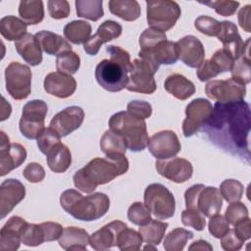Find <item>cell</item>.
Returning a JSON list of instances; mask_svg holds the SVG:
<instances>
[{"label":"cell","instance_id":"cell-27","mask_svg":"<svg viewBox=\"0 0 251 251\" xmlns=\"http://www.w3.org/2000/svg\"><path fill=\"white\" fill-rule=\"evenodd\" d=\"M89 234L83 228L67 226L59 237V245L64 250H85L89 244Z\"/></svg>","mask_w":251,"mask_h":251},{"label":"cell","instance_id":"cell-35","mask_svg":"<svg viewBox=\"0 0 251 251\" xmlns=\"http://www.w3.org/2000/svg\"><path fill=\"white\" fill-rule=\"evenodd\" d=\"M100 149L106 156H118L125 155L127 147L121 135L108 129L100 139Z\"/></svg>","mask_w":251,"mask_h":251},{"label":"cell","instance_id":"cell-50","mask_svg":"<svg viewBox=\"0 0 251 251\" xmlns=\"http://www.w3.org/2000/svg\"><path fill=\"white\" fill-rule=\"evenodd\" d=\"M181 222L184 226H191L198 231L203 230L206 226L205 217L200 212L191 209H185L182 211Z\"/></svg>","mask_w":251,"mask_h":251},{"label":"cell","instance_id":"cell-31","mask_svg":"<svg viewBox=\"0 0 251 251\" xmlns=\"http://www.w3.org/2000/svg\"><path fill=\"white\" fill-rule=\"evenodd\" d=\"M46 156L47 165L49 169L54 173H65L71 166V151L65 144L61 142L57 144Z\"/></svg>","mask_w":251,"mask_h":251},{"label":"cell","instance_id":"cell-21","mask_svg":"<svg viewBox=\"0 0 251 251\" xmlns=\"http://www.w3.org/2000/svg\"><path fill=\"white\" fill-rule=\"evenodd\" d=\"M122 31L123 27L119 23L107 20L99 25L97 32L83 44V49L88 55L95 56L102 44L119 37Z\"/></svg>","mask_w":251,"mask_h":251},{"label":"cell","instance_id":"cell-60","mask_svg":"<svg viewBox=\"0 0 251 251\" xmlns=\"http://www.w3.org/2000/svg\"><path fill=\"white\" fill-rule=\"evenodd\" d=\"M188 250H190V251L191 250H208V251H211V250H213V247L208 241L199 239V240H196V241L192 242V244L188 247Z\"/></svg>","mask_w":251,"mask_h":251},{"label":"cell","instance_id":"cell-61","mask_svg":"<svg viewBox=\"0 0 251 251\" xmlns=\"http://www.w3.org/2000/svg\"><path fill=\"white\" fill-rule=\"evenodd\" d=\"M2 111H1V121L6 120L7 118H9L12 108L11 105L6 101V99L4 97H2V105H1Z\"/></svg>","mask_w":251,"mask_h":251},{"label":"cell","instance_id":"cell-57","mask_svg":"<svg viewBox=\"0 0 251 251\" xmlns=\"http://www.w3.org/2000/svg\"><path fill=\"white\" fill-rule=\"evenodd\" d=\"M41 226L44 232L45 241H54L59 239L63 232V227L60 224L54 222L41 223Z\"/></svg>","mask_w":251,"mask_h":251},{"label":"cell","instance_id":"cell-43","mask_svg":"<svg viewBox=\"0 0 251 251\" xmlns=\"http://www.w3.org/2000/svg\"><path fill=\"white\" fill-rule=\"evenodd\" d=\"M219 190L222 197H224L226 202L232 203L240 201L244 192V187L239 180L228 178L221 183Z\"/></svg>","mask_w":251,"mask_h":251},{"label":"cell","instance_id":"cell-7","mask_svg":"<svg viewBox=\"0 0 251 251\" xmlns=\"http://www.w3.org/2000/svg\"><path fill=\"white\" fill-rule=\"evenodd\" d=\"M146 6L148 25L163 32L171 29L181 14L179 5L176 1L150 0L146 1Z\"/></svg>","mask_w":251,"mask_h":251},{"label":"cell","instance_id":"cell-16","mask_svg":"<svg viewBox=\"0 0 251 251\" xmlns=\"http://www.w3.org/2000/svg\"><path fill=\"white\" fill-rule=\"evenodd\" d=\"M155 165L159 175L176 183L187 181L193 174L191 163L183 158L173 157L165 160H157Z\"/></svg>","mask_w":251,"mask_h":251},{"label":"cell","instance_id":"cell-34","mask_svg":"<svg viewBox=\"0 0 251 251\" xmlns=\"http://www.w3.org/2000/svg\"><path fill=\"white\" fill-rule=\"evenodd\" d=\"M92 31L91 25L86 21L77 20L67 24L64 27L65 37L75 45L84 44L89 38Z\"/></svg>","mask_w":251,"mask_h":251},{"label":"cell","instance_id":"cell-42","mask_svg":"<svg viewBox=\"0 0 251 251\" xmlns=\"http://www.w3.org/2000/svg\"><path fill=\"white\" fill-rule=\"evenodd\" d=\"M167 40L166 33L158 29L148 27L139 36V46L141 52H150L161 42Z\"/></svg>","mask_w":251,"mask_h":251},{"label":"cell","instance_id":"cell-41","mask_svg":"<svg viewBox=\"0 0 251 251\" xmlns=\"http://www.w3.org/2000/svg\"><path fill=\"white\" fill-rule=\"evenodd\" d=\"M79 66L80 58L76 53L73 51H67L57 56L56 68L60 73L72 75L78 71Z\"/></svg>","mask_w":251,"mask_h":251},{"label":"cell","instance_id":"cell-11","mask_svg":"<svg viewBox=\"0 0 251 251\" xmlns=\"http://www.w3.org/2000/svg\"><path fill=\"white\" fill-rule=\"evenodd\" d=\"M32 74L28 66L19 62L10 63L5 69L6 89L12 98L23 100L31 91Z\"/></svg>","mask_w":251,"mask_h":251},{"label":"cell","instance_id":"cell-20","mask_svg":"<svg viewBox=\"0 0 251 251\" xmlns=\"http://www.w3.org/2000/svg\"><path fill=\"white\" fill-rule=\"evenodd\" d=\"M28 223L19 216L11 217L0 230V249L15 251L22 242V234Z\"/></svg>","mask_w":251,"mask_h":251},{"label":"cell","instance_id":"cell-54","mask_svg":"<svg viewBox=\"0 0 251 251\" xmlns=\"http://www.w3.org/2000/svg\"><path fill=\"white\" fill-rule=\"evenodd\" d=\"M126 111L142 120H145L151 116L152 106L146 101L132 100L127 104Z\"/></svg>","mask_w":251,"mask_h":251},{"label":"cell","instance_id":"cell-4","mask_svg":"<svg viewBox=\"0 0 251 251\" xmlns=\"http://www.w3.org/2000/svg\"><path fill=\"white\" fill-rule=\"evenodd\" d=\"M62 208L75 219L92 222L102 218L109 210L110 199L102 192L83 196L75 189H67L60 196Z\"/></svg>","mask_w":251,"mask_h":251},{"label":"cell","instance_id":"cell-39","mask_svg":"<svg viewBox=\"0 0 251 251\" xmlns=\"http://www.w3.org/2000/svg\"><path fill=\"white\" fill-rule=\"evenodd\" d=\"M193 237V232L185 228L176 227L170 231L164 240V249L167 251H181L187 241Z\"/></svg>","mask_w":251,"mask_h":251},{"label":"cell","instance_id":"cell-9","mask_svg":"<svg viewBox=\"0 0 251 251\" xmlns=\"http://www.w3.org/2000/svg\"><path fill=\"white\" fill-rule=\"evenodd\" d=\"M159 69V65L145 60L134 59L131 62V68L128 73V82L126 89L132 92L142 94H152L157 86L154 79V75Z\"/></svg>","mask_w":251,"mask_h":251},{"label":"cell","instance_id":"cell-40","mask_svg":"<svg viewBox=\"0 0 251 251\" xmlns=\"http://www.w3.org/2000/svg\"><path fill=\"white\" fill-rule=\"evenodd\" d=\"M142 241V237L138 231L126 226L119 232L116 246L122 251H137L140 249Z\"/></svg>","mask_w":251,"mask_h":251},{"label":"cell","instance_id":"cell-33","mask_svg":"<svg viewBox=\"0 0 251 251\" xmlns=\"http://www.w3.org/2000/svg\"><path fill=\"white\" fill-rule=\"evenodd\" d=\"M26 25L23 20L15 16H5L0 20V32L5 39L18 41L27 33Z\"/></svg>","mask_w":251,"mask_h":251},{"label":"cell","instance_id":"cell-47","mask_svg":"<svg viewBox=\"0 0 251 251\" xmlns=\"http://www.w3.org/2000/svg\"><path fill=\"white\" fill-rule=\"evenodd\" d=\"M195 28L208 36H218L221 29V22L209 16H199L194 22Z\"/></svg>","mask_w":251,"mask_h":251},{"label":"cell","instance_id":"cell-19","mask_svg":"<svg viewBox=\"0 0 251 251\" xmlns=\"http://www.w3.org/2000/svg\"><path fill=\"white\" fill-rule=\"evenodd\" d=\"M25 196L24 184L15 178L5 179L0 186V217L4 219Z\"/></svg>","mask_w":251,"mask_h":251},{"label":"cell","instance_id":"cell-48","mask_svg":"<svg viewBox=\"0 0 251 251\" xmlns=\"http://www.w3.org/2000/svg\"><path fill=\"white\" fill-rule=\"evenodd\" d=\"M61 142L60 135L53 130L50 126L45 128L44 131L37 138V146L41 153L47 155L57 144Z\"/></svg>","mask_w":251,"mask_h":251},{"label":"cell","instance_id":"cell-53","mask_svg":"<svg viewBox=\"0 0 251 251\" xmlns=\"http://www.w3.org/2000/svg\"><path fill=\"white\" fill-rule=\"evenodd\" d=\"M48 11L51 18L61 20L68 18L70 15V3L67 0H49L47 2Z\"/></svg>","mask_w":251,"mask_h":251},{"label":"cell","instance_id":"cell-51","mask_svg":"<svg viewBox=\"0 0 251 251\" xmlns=\"http://www.w3.org/2000/svg\"><path fill=\"white\" fill-rule=\"evenodd\" d=\"M210 8H213L215 12L224 17H229L235 14L237 8L239 7V2L237 1H226V0H218L211 2H201Z\"/></svg>","mask_w":251,"mask_h":251},{"label":"cell","instance_id":"cell-28","mask_svg":"<svg viewBox=\"0 0 251 251\" xmlns=\"http://www.w3.org/2000/svg\"><path fill=\"white\" fill-rule=\"evenodd\" d=\"M36 39L39 42L41 50L48 55H56L72 51L71 44L64 39L61 35L49 30H41L35 34Z\"/></svg>","mask_w":251,"mask_h":251},{"label":"cell","instance_id":"cell-44","mask_svg":"<svg viewBox=\"0 0 251 251\" xmlns=\"http://www.w3.org/2000/svg\"><path fill=\"white\" fill-rule=\"evenodd\" d=\"M127 219L130 223L136 226H144L148 224L151 219V212L145 204L141 202L132 203L127 210Z\"/></svg>","mask_w":251,"mask_h":251},{"label":"cell","instance_id":"cell-10","mask_svg":"<svg viewBox=\"0 0 251 251\" xmlns=\"http://www.w3.org/2000/svg\"><path fill=\"white\" fill-rule=\"evenodd\" d=\"M48 107L43 100L34 99L28 101L23 108L19 123L20 131L28 139H37L44 131V121Z\"/></svg>","mask_w":251,"mask_h":251},{"label":"cell","instance_id":"cell-23","mask_svg":"<svg viewBox=\"0 0 251 251\" xmlns=\"http://www.w3.org/2000/svg\"><path fill=\"white\" fill-rule=\"evenodd\" d=\"M126 226L125 223L118 220L107 224L90 235L89 244L91 248L97 251H103L116 246L119 232Z\"/></svg>","mask_w":251,"mask_h":251},{"label":"cell","instance_id":"cell-5","mask_svg":"<svg viewBox=\"0 0 251 251\" xmlns=\"http://www.w3.org/2000/svg\"><path fill=\"white\" fill-rule=\"evenodd\" d=\"M108 124L109 129L121 135L130 151L140 152L146 148L149 137L144 120L127 111H121L115 113Z\"/></svg>","mask_w":251,"mask_h":251},{"label":"cell","instance_id":"cell-2","mask_svg":"<svg viewBox=\"0 0 251 251\" xmlns=\"http://www.w3.org/2000/svg\"><path fill=\"white\" fill-rule=\"evenodd\" d=\"M128 170L125 155L94 158L73 176L75 186L84 193H92L98 185L106 184Z\"/></svg>","mask_w":251,"mask_h":251},{"label":"cell","instance_id":"cell-62","mask_svg":"<svg viewBox=\"0 0 251 251\" xmlns=\"http://www.w3.org/2000/svg\"><path fill=\"white\" fill-rule=\"evenodd\" d=\"M144 249H145V250H146V249H153V250H156V248H155V247H152V246H151V244H149V245L145 246V247H144Z\"/></svg>","mask_w":251,"mask_h":251},{"label":"cell","instance_id":"cell-52","mask_svg":"<svg viewBox=\"0 0 251 251\" xmlns=\"http://www.w3.org/2000/svg\"><path fill=\"white\" fill-rule=\"evenodd\" d=\"M208 228H209V232L215 238H221L223 235H225L228 231L229 224L224 216L217 214L210 218Z\"/></svg>","mask_w":251,"mask_h":251},{"label":"cell","instance_id":"cell-14","mask_svg":"<svg viewBox=\"0 0 251 251\" xmlns=\"http://www.w3.org/2000/svg\"><path fill=\"white\" fill-rule=\"evenodd\" d=\"M149 152L158 160L170 159L178 154L180 141L173 130H161L154 133L148 140Z\"/></svg>","mask_w":251,"mask_h":251},{"label":"cell","instance_id":"cell-25","mask_svg":"<svg viewBox=\"0 0 251 251\" xmlns=\"http://www.w3.org/2000/svg\"><path fill=\"white\" fill-rule=\"evenodd\" d=\"M141 59L151 61L157 65H172L178 60L176 43L169 40L161 42L150 52H138Z\"/></svg>","mask_w":251,"mask_h":251},{"label":"cell","instance_id":"cell-59","mask_svg":"<svg viewBox=\"0 0 251 251\" xmlns=\"http://www.w3.org/2000/svg\"><path fill=\"white\" fill-rule=\"evenodd\" d=\"M250 228H251L250 227V219L248 217L245 220H243L242 222L235 225L233 230L241 240L245 241V240L250 239V237H251V229Z\"/></svg>","mask_w":251,"mask_h":251},{"label":"cell","instance_id":"cell-26","mask_svg":"<svg viewBox=\"0 0 251 251\" xmlns=\"http://www.w3.org/2000/svg\"><path fill=\"white\" fill-rule=\"evenodd\" d=\"M19 55L30 66H37L42 62V52L35 35L26 33L20 40L15 42Z\"/></svg>","mask_w":251,"mask_h":251},{"label":"cell","instance_id":"cell-36","mask_svg":"<svg viewBox=\"0 0 251 251\" xmlns=\"http://www.w3.org/2000/svg\"><path fill=\"white\" fill-rule=\"evenodd\" d=\"M19 15L26 25H37L44 18V7L42 1H21Z\"/></svg>","mask_w":251,"mask_h":251},{"label":"cell","instance_id":"cell-30","mask_svg":"<svg viewBox=\"0 0 251 251\" xmlns=\"http://www.w3.org/2000/svg\"><path fill=\"white\" fill-rule=\"evenodd\" d=\"M250 38L244 42L241 54L234 60L231 67V78L242 84H248L251 81V60L249 54Z\"/></svg>","mask_w":251,"mask_h":251},{"label":"cell","instance_id":"cell-24","mask_svg":"<svg viewBox=\"0 0 251 251\" xmlns=\"http://www.w3.org/2000/svg\"><path fill=\"white\" fill-rule=\"evenodd\" d=\"M217 37L223 43V49L226 50L234 60L241 54L244 41L238 33L236 25L232 22H221V29Z\"/></svg>","mask_w":251,"mask_h":251},{"label":"cell","instance_id":"cell-55","mask_svg":"<svg viewBox=\"0 0 251 251\" xmlns=\"http://www.w3.org/2000/svg\"><path fill=\"white\" fill-rule=\"evenodd\" d=\"M23 176L29 182L36 183V182H40L44 179L45 171L40 164L33 162V163H29L25 166V168L23 171Z\"/></svg>","mask_w":251,"mask_h":251},{"label":"cell","instance_id":"cell-17","mask_svg":"<svg viewBox=\"0 0 251 251\" xmlns=\"http://www.w3.org/2000/svg\"><path fill=\"white\" fill-rule=\"evenodd\" d=\"M84 120V112L78 106H70L57 113L50 122V127L60 137L69 135L77 129Z\"/></svg>","mask_w":251,"mask_h":251},{"label":"cell","instance_id":"cell-45","mask_svg":"<svg viewBox=\"0 0 251 251\" xmlns=\"http://www.w3.org/2000/svg\"><path fill=\"white\" fill-rule=\"evenodd\" d=\"M21 240L22 243L30 247L38 246L45 242V236L41 224H28L22 234Z\"/></svg>","mask_w":251,"mask_h":251},{"label":"cell","instance_id":"cell-13","mask_svg":"<svg viewBox=\"0 0 251 251\" xmlns=\"http://www.w3.org/2000/svg\"><path fill=\"white\" fill-rule=\"evenodd\" d=\"M205 93L210 99L218 102H235L244 100L246 87L232 78L214 79L207 82Z\"/></svg>","mask_w":251,"mask_h":251},{"label":"cell","instance_id":"cell-56","mask_svg":"<svg viewBox=\"0 0 251 251\" xmlns=\"http://www.w3.org/2000/svg\"><path fill=\"white\" fill-rule=\"evenodd\" d=\"M243 240H241L233 229H228V231L221 237L222 248L226 251H237L243 246Z\"/></svg>","mask_w":251,"mask_h":251},{"label":"cell","instance_id":"cell-6","mask_svg":"<svg viewBox=\"0 0 251 251\" xmlns=\"http://www.w3.org/2000/svg\"><path fill=\"white\" fill-rule=\"evenodd\" d=\"M186 209L196 210L204 217L211 218L220 213L223 197L220 190L214 186L194 184L184 193Z\"/></svg>","mask_w":251,"mask_h":251},{"label":"cell","instance_id":"cell-38","mask_svg":"<svg viewBox=\"0 0 251 251\" xmlns=\"http://www.w3.org/2000/svg\"><path fill=\"white\" fill-rule=\"evenodd\" d=\"M76 15L93 22L98 21L104 15L102 0H76Z\"/></svg>","mask_w":251,"mask_h":251},{"label":"cell","instance_id":"cell-49","mask_svg":"<svg viewBox=\"0 0 251 251\" xmlns=\"http://www.w3.org/2000/svg\"><path fill=\"white\" fill-rule=\"evenodd\" d=\"M249 217L248 209L242 202H232L226 210L225 218L233 226Z\"/></svg>","mask_w":251,"mask_h":251},{"label":"cell","instance_id":"cell-58","mask_svg":"<svg viewBox=\"0 0 251 251\" xmlns=\"http://www.w3.org/2000/svg\"><path fill=\"white\" fill-rule=\"evenodd\" d=\"M250 15H251V6L246 5L243 8L240 9L238 12V24L241 28H243L246 32H251V20H250Z\"/></svg>","mask_w":251,"mask_h":251},{"label":"cell","instance_id":"cell-29","mask_svg":"<svg viewBox=\"0 0 251 251\" xmlns=\"http://www.w3.org/2000/svg\"><path fill=\"white\" fill-rule=\"evenodd\" d=\"M164 87L178 100H186L195 93L194 83L180 74L170 75L164 82Z\"/></svg>","mask_w":251,"mask_h":251},{"label":"cell","instance_id":"cell-12","mask_svg":"<svg viewBox=\"0 0 251 251\" xmlns=\"http://www.w3.org/2000/svg\"><path fill=\"white\" fill-rule=\"evenodd\" d=\"M213 111L211 102L204 98L192 100L185 108V119L182 123V132L185 137L194 135L209 120Z\"/></svg>","mask_w":251,"mask_h":251},{"label":"cell","instance_id":"cell-37","mask_svg":"<svg viewBox=\"0 0 251 251\" xmlns=\"http://www.w3.org/2000/svg\"><path fill=\"white\" fill-rule=\"evenodd\" d=\"M168 226V223L158 220H151L148 224L141 226L138 232L140 233L144 242L152 245H158L162 241Z\"/></svg>","mask_w":251,"mask_h":251},{"label":"cell","instance_id":"cell-22","mask_svg":"<svg viewBox=\"0 0 251 251\" xmlns=\"http://www.w3.org/2000/svg\"><path fill=\"white\" fill-rule=\"evenodd\" d=\"M43 86L48 94L64 99L75 93L76 89V81L70 75L53 72L45 76Z\"/></svg>","mask_w":251,"mask_h":251},{"label":"cell","instance_id":"cell-18","mask_svg":"<svg viewBox=\"0 0 251 251\" xmlns=\"http://www.w3.org/2000/svg\"><path fill=\"white\" fill-rule=\"evenodd\" d=\"M176 43L178 59L189 68H199L204 62V46L196 36L186 35Z\"/></svg>","mask_w":251,"mask_h":251},{"label":"cell","instance_id":"cell-8","mask_svg":"<svg viewBox=\"0 0 251 251\" xmlns=\"http://www.w3.org/2000/svg\"><path fill=\"white\" fill-rule=\"evenodd\" d=\"M144 204L157 220H167L175 215V197L161 183H151L145 188Z\"/></svg>","mask_w":251,"mask_h":251},{"label":"cell","instance_id":"cell-32","mask_svg":"<svg viewBox=\"0 0 251 251\" xmlns=\"http://www.w3.org/2000/svg\"><path fill=\"white\" fill-rule=\"evenodd\" d=\"M110 12L126 22H133L140 16L141 9L135 0H111L108 3Z\"/></svg>","mask_w":251,"mask_h":251},{"label":"cell","instance_id":"cell-1","mask_svg":"<svg viewBox=\"0 0 251 251\" xmlns=\"http://www.w3.org/2000/svg\"><path fill=\"white\" fill-rule=\"evenodd\" d=\"M250 126V107L241 100L216 102L209 120L201 128L214 145L249 163Z\"/></svg>","mask_w":251,"mask_h":251},{"label":"cell","instance_id":"cell-46","mask_svg":"<svg viewBox=\"0 0 251 251\" xmlns=\"http://www.w3.org/2000/svg\"><path fill=\"white\" fill-rule=\"evenodd\" d=\"M209 61L214 71L219 75L222 73L229 72L231 70L234 59L226 50L222 48L217 50L211 59H209Z\"/></svg>","mask_w":251,"mask_h":251},{"label":"cell","instance_id":"cell-15","mask_svg":"<svg viewBox=\"0 0 251 251\" xmlns=\"http://www.w3.org/2000/svg\"><path fill=\"white\" fill-rule=\"evenodd\" d=\"M0 135V176H4L25 161L26 150L20 143H10L4 131Z\"/></svg>","mask_w":251,"mask_h":251},{"label":"cell","instance_id":"cell-3","mask_svg":"<svg viewBox=\"0 0 251 251\" xmlns=\"http://www.w3.org/2000/svg\"><path fill=\"white\" fill-rule=\"evenodd\" d=\"M110 59L102 60L95 69V78L100 86L110 92H118L126 87L131 68L129 53L120 46L106 47Z\"/></svg>","mask_w":251,"mask_h":251}]
</instances>
